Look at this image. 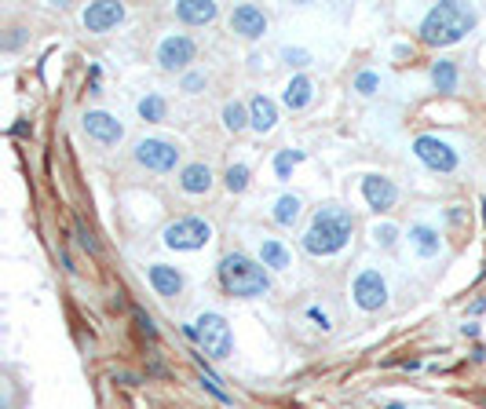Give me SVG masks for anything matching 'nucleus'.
I'll return each instance as SVG.
<instances>
[{
    "label": "nucleus",
    "mask_w": 486,
    "mask_h": 409,
    "mask_svg": "<svg viewBox=\"0 0 486 409\" xmlns=\"http://www.w3.org/2000/svg\"><path fill=\"white\" fill-rule=\"evenodd\" d=\"M355 231V219L348 208H318L311 219V231L303 234V248L311 256H329V253H340L348 245Z\"/></svg>",
    "instance_id": "nucleus-1"
},
{
    "label": "nucleus",
    "mask_w": 486,
    "mask_h": 409,
    "mask_svg": "<svg viewBox=\"0 0 486 409\" xmlns=\"http://www.w3.org/2000/svg\"><path fill=\"white\" fill-rule=\"evenodd\" d=\"M475 26V11L465 4H435L420 22V41L424 44H457L468 29Z\"/></svg>",
    "instance_id": "nucleus-2"
},
{
    "label": "nucleus",
    "mask_w": 486,
    "mask_h": 409,
    "mask_svg": "<svg viewBox=\"0 0 486 409\" xmlns=\"http://www.w3.org/2000/svg\"><path fill=\"white\" fill-rule=\"evenodd\" d=\"M220 281L231 296H263L270 289V278L260 263H253L249 256H223L220 260Z\"/></svg>",
    "instance_id": "nucleus-3"
},
{
    "label": "nucleus",
    "mask_w": 486,
    "mask_h": 409,
    "mask_svg": "<svg viewBox=\"0 0 486 409\" xmlns=\"http://www.w3.org/2000/svg\"><path fill=\"white\" fill-rule=\"evenodd\" d=\"M183 333L191 340H198L205 348V355H212V358H227L231 355V325H227L223 314H201V318L194 325H187Z\"/></svg>",
    "instance_id": "nucleus-4"
},
{
    "label": "nucleus",
    "mask_w": 486,
    "mask_h": 409,
    "mask_svg": "<svg viewBox=\"0 0 486 409\" xmlns=\"http://www.w3.org/2000/svg\"><path fill=\"white\" fill-rule=\"evenodd\" d=\"M212 238V227L205 223V219H176V223L165 231V245L168 248H187V253H191V248H201L205 241Z\"/></svg>",
    "instance_id": "nucleus-5"
},
{
    "label": "nucleus",
    "mask_w": 486,
    "mask_h": 409,
    "mask_svg": "<svg viewBox=\"0 0 486 409\" xmlns=\"http://www.w3.org/2000/svg\"><path fill=\"white\" fill-rule=\"evenodd\" d=\"M136 161L146 165L150 172H168V168H176V161H179V150H176L172 143H165V139H143V143L136 146Z\"/></svg>",
    "instance_id": "nucleus-6"
},
{
    "label": "nucleus",
    "mask_w": 486,
    "mask_h": 409,
    "mask_svg": "<svg viewBox=\"0 0 486 409\" xmlns=\"http://www.w3.org/2000/svg\"><path fill=\"white\" fill-rule=\"evenodd\" d=\"M413 153L428 168H435V172H453V168H457V153H453L442 139H435V136H420L413 143Z\"/></svg>",
    "instance_id": "nucleus-7"
},
{
    "label": "nucleus",
    "mask_w": 486,
    "mask_h": 409,
    "mask_svg": "<svg viewBox=\"0 0 486 409\" xmlns=\"http://www.w3.org/2000/svg\"><path fill=\"white\" fill-rule=\"evenodd\" d=\"M355 300L362 310H380L388 303V286H384V278L377 271H362L355 278Z\"/></svg>",
    "instance_id": "nucleus-8"
},
{
    "label": "nucleus",
    "mask_w": 486,
    "mask_h": 409,
    "mask_svg": "<svg viewBox=\"0 0 486 409\" xmlns=\"http://www.w3.org/2000/svg\"><path fill=\"white\" fill-rule=\"evenodd\" d=\"M194 41L183 37V34H176V37H165L161 48H158V62L165 70H183L187 62H194Z\"/></svg>",
    "instance_id": "nucleus-9"
},
{
    "label": "nucleus",
    "mask_w": 486,
    "mask_h": 409,
    "mask_svg": "<svg viewBox=\"0 0 486 409\" xmlns=\"http://www.w3.org/2000/svg\"><path fill=\"white\" fill-rule=\"evenodd\" d=\"M125 19V8L113 4V0H103V4H88L84 8V26L92 29V34H106L110 26H117Z\"/></svg>",
    "instance_id": "nucleus-10"
},
{
    "label": "nucleus",
    "mask_w": 486,
    "mask_h": 409,
    "mask_svg": "<svg viewBox=\"0 0 486 409\" xmlns=\"http://www.w3.org/2000/svg\"><path fill=\"white\" fill-rule=\"evenodd\" d=\"M84 132L92 136V139H99V143H106V146L125 136V128L117 124V117H110V113H103V110L84 113Z\"/></svg>",
    "instance_id": "nucleus-11"
},
{
    "label": "nucleus",
    "mask_w": 486,
    "mask_h": 409,
    "mask_svg": "<svg viewBox=\"0 0 486 409\" xmlns=\"http://www.w3.org/2000/svg\"><path fill=\"white\" fill-rule=\"evenodd\" d=\"M231 26L238 29L241 37H260L263 29H267V15H263L256 4H241V8H234Z\"/></svg>",
    "instance_id": "nucleus-12"
},
{
    "label": "nucleus",
    "mask_w": 486,
    "mask_h": 409,
    "mask_svg": "<svg viewBox=\"0 0 486 409\" xmlns=\"http://www.w3.org/2000/svg\"><path fill=\"white\" fill-rule=\"evenodd\" d=\"M362 194H366V201L380 212V208H391L395 205V198H399V191L391 186V179H384V176H366L362 179Z\"/></svg>",
    "instance_id": "nucleus-13"
},
{
    "label": "nucleus",
    "mask_w": 486,
    "mask_h": 409,
    "mask_svg": "<svg viewBox=\"0 0 486 409\" xmlns=\"http://www.w3.org/2000/svg\"><path fill=\"white\" fill-rule=\"evenodd\" d=\"M150 286H154L161 296H179V293H183V274H179L176 267L154 263V267H150Z\"/></svg>",
    "instance_id": "nucleus-14"
},
{
    "label": "nucleus",
    "mask_w": 486,
    "mask_h": 409,
    "mask_svg": "<svg viewBox=\"0 0 486 409\" xmlns=\"http://www.w3.org/2000/svg\"><path fill=\"white\" fill-rule=\"evenodd\" d=\"M176 15L191 26H205L216 19V4H208V0H183V4H176Z\"/></svg>",
    "instance_id": "nucleus-15"
},
{
    "label": "nucleus",
    "mask_w": 486,
    "mask_h": 409,
    "mask_svg": "<svg viewBox=\"0 0 486 409\" xmlns=\"http://www.w3.org/2000/svg\"><path fill=\"white\" fill-rule=\"evenodd\" d=\"M311 99H315V84L308 77H293L289 88H285V106L289 110H303Z\"/></svg>",
    "instance_id": "nucleus-16"
},
{
    "label": "nucleus",
    "mask_w": 486,
    "mask_h": 409,
    "mask_svg": "<svg viewBox=\"0 0 486 409\" xmlns=\"http://www.w3.org/2000/svg\"><path fill=\"white\" fill-rule=\"evenodd\" d=\"M249 110H253V128H256V132H270V128H275L278 113H275V103H270L267 96H256V99L249 103Z\"/></svg>",
    "instance_id": "nucleus-17"
},
{
    "label": "nucleus",
    "mask_w": 486,
    "mask_h": 409,
    "mask_svg": "<svg viewBox=\"0 0 486 409\" xmlns=\"http://www.w3.org/2000/svg\"><path fill=\"white\" fill-rule=\"evenodd\" d=\"M179 183H183L187 194H205L208 186H212V172H208V165H187Z\"/></svg>",
    "instance_id": "nucleus-18"
},
{
    "label": "nucleus",
    "mask_w": 486,
    "mask_h": 409,
    "mask_svg": "<svg viewBox=\"0 0 486 409\" xmlns=\"http://www.w3.org/2000/svg\"><path fill=\"white\" fill-rule=\"evenodd\" d=\"M260 256H263V267H275V271L289 267V253H285V245H278L275 238H263Z\"/></svg>",
    "instance_id": "nucleus-19"
},
{
    "label": "nucleus",
    "mask_w": 486,
    "mask_h": 409,
    "mask_svg": "<svg viewBox=\"0 0 486 409\" xmlns=\"http://www.w3.org/2000/svg\"><path fill=\"white\" fill-rule=\"evenodd\" d=\"M410 238H413V245H417L420 256H435V253H439V234H435L432 227H413Z\"/></svg>",
    "instance_id": "nucleus-20"
},
{
    "label": "nucleus",
    "mask_w": 486,
    "mask_h": 409,
    "mask_svg": "<svg viewBox=\"0 0 486 409\" xmlns=\"http://www.w3.org/2000/svg\"><path fill=\"white\" fill-rule=\"evenodd\" d=\"M296 216H300V198L296 194H282L278 205H275V219H278L282 227H293Z\"/></svg>",
    "instance_id": "nucleus-21"
},
{
    "label": "nucleus",
    "mask_w": 486,
    "mask_h": 409,
    "mask_svg": "<svg viewBox=\"0 0 486 409\" xmlns=\"http://www.w3.org/2000/svg\"><path fill=\"white\" fill-rule=\"evenodd\" d=\"M432 81H435L439 91H453V88H457V66H453V62H435Z\"/></svg>",
    "instance_id": "nucleus-22"
},
{
    "label": "nucleus",
    "mask_w": 486,
    "mask_h": 409,
    "mask_svg": "<svg viewBox=\"0 0 486 409\" xmlns=\"http://www.w3.org/2000/svg\"><path fill=\"white\" fill-rule=\"evenodd\" d=\"M165 110H168V106H165L161 96H143V99H139V117H143V121H165Z\"/></svg>",
    "instance_id": "nucleus-23"
},
{
    "label": "nucleus",
    "mask_w": 486,
    "mask_h": 409,
    "mask_svg": "<svg viewBox=\"0 0 486 409\" xmlns=\"http://www.w3.org/2000/svg\"><path fill=\"white\" fill-rule=\"evenodd\" d=\"M223 124L231 132H241L245 124H253V117H245V106H241V103H227L223 106Z\"/></svg>",
    "instance_id": "nucleus-24"
},
{
    "label": "nucleus",
    "mask_w": 486,
    "mask_h": 409,
    "mask_svg": "<svg viewBox=\"0 0 486 409\" xmlns=\"http://www.w3.org/2000/svg\"><path fill=\"white\" fill-rule=\"evenodd\" d=\"M300 161H303V150H282V153L275 157V172H278V179H289V172H293Z\"/></svg>",
    "instance_id": "nucleus-25"
},
{
    "label": "nucleus",
    "mask_w": 486,
    "mask_h": 409,
    "mask_svg": "<svg viewBox=\"0 0 486 409\" xmlns=\"http://www.w3.org/2000/svg\"><path fill=\"white\" fill-rule=\"evenodd\" d=\"M223 183H227L231 194H241V191L249 186V168H245V165H231L227 176H223Z\"/></svg>",
    "instance_id": "nucleus-26"
},
{
    "label": "nucleus",
    "mask_w": 486,
    "mask_h": 409,
    "mask_svg": "<svg viewBox=\"0 0 486 409\" xmlns=\"http://www.w3.org/2000/svg\"><path fill=\"white\" fill-rule=\"evenodd\" d=\"M77 241H81V245L88 248V253H99V241L92 238V231H88L84 223H77Z\"/></svg>",
    "instance_id": "nucleus-27"
},
{
    "label": "nucleus",
    "mask_w": 486,
    "mask_h": 409,
    "mask_svg": "<svg viewBox=\"0 0 486 409\" xmlns=\"http://www.w3.org/2000/svg\"><path fill=\"white\" fill-rule=\"evenodd\" d=\"M355 88L362 91V96H370V91L377 88V74H358V81H355Z\"/></svg>",
    "instance_id": "nucleus-28"
},
{
    "label": "nucleus",
    "mask_w": 486,
    "mask_h": 409,
    "mask_svg": "<svg viewBox=\"0 0 486 409\" xmlns=\"http://www.w3.org/2000/svg\"><path fill=\"white\" fill-rule=\"evenodd\" d=\"M136 322H139V329H143V333H146L150 340H154V336H158V329H154V322H150V314H143L139 307H136Z\"/></svg>",
    "instance_id": "nucleus-29"
},
{
    "label": "nucleus",
    "mask_w": 486,
    "mask_h": 409,
    "mask_svg": "<svg viewBox=\"0 0 486 409\" xmlns=\"http://www.w3.org/2000/svg\"><path fill=\"white\" fill-rule=\"evenodd\" d=\"M285 59H289V66H308V51H285Z\"/></svg>",
    "instance_id": "nucleus-30"
},
{
    "label": "nucleus",
    "mask_w": 486,
    "mask_h": 409,
    "mask_svg": "<svg viewBox=\"0 0 486 409\" xmlns=\"http://www.w3.org/2000/svg\"><path fill=\"white\" fill-rule=\"evenodd\" d=\"M183 88H187V91H198V88H205V77H201V74H187Z\"/></svg>",
    "instance_id": "nucleus-31"
},
{
    "label": "nucleus",
    "mask_w": 486,
    "mask_h": 409,
    "mask_svg": "<svg viewBox=\"0 0 486 409\" xmlns=\"http://www.w3.org/2000/svg\"><path fill=\"white\" fill-rule=\"evenodd\" d=\"M377 241L380 245H395V227H377Z\"/></svg>",
    "instance_id": "nucleus-32"
}]
</instances>
